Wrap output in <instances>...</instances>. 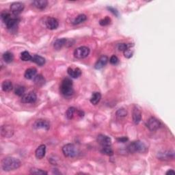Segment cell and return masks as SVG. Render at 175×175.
<instances>
[{
	"label": "cell",
	"mask_w": 175,
	"mask_h": 175,
	"mask_svg": "<svg viewBox=\"0 0 175 175\" xmlns=\"http://www.w3.org/2000/svg\"><path fill=\"white\" fill-rule=\"evenodd\" d=\"M20 160L13 157H6L1 161V166L4 171L10 172L18 169L21 166Z\"/></svg>",
	"instance_id": "cell-1"
},
{
	"label": "cell",
	"mask_w": 175,
	"mask_h": 175,
	"mask_svg": "<svg viewBox=\"0 0 175 175\" xmlns=\"http://www.w3.org/2000/svg\"><path fill=\"white\" fill-rule=\"evenodd\" d=\"M60 92L64 96H69L74 93L73 88V82L69 78H65L63 79L60 86Z\"/></svg>",
	"instance_id": "cell-2"
},
{
	"label": "cell",
	"mask_w": 175,
	"mask_h": 175,
	"mask_svg": "<svg viewBox=\"0 0 175 175\" xmlns=\"http://www.w3.org/2000/svg\"><path fill=\"white\" fill-rule=\"evenodd\" d=\"M129 152L131 153H145L147 151V148L145 144L141 141L133 142L128 146Z\"/></svg>",
	"instance_id": "cell-3"
},
{
	"label": "cell",
	"mask_w": 175,
	"mask_h": 175,
	"mask_svg": "<svg viewBox=\"0 0 175 175\" xmlns=\"http://www.w3.org/2000/svg\"><path fill=\"white\" fill-rule=\"evenodd\" d=\"M62 153L67 157H75L77 155L78 151L74 144H67L62 147Z\"/></svg>",
	"instance_id": "cell-4"
},
{
	"label": "cell",
	"mask_w": 175,
	"mask_h": 175,
	"mask_svg": "<svg viewBox=\"0 0 175 175\" xmlns=\"http://www.w3.org/2000/svg\"><path fill=\"white\" fill-rule=\"evenodd\" d=\"M90 49L88 47L83 46L78 47L74 51V56L75 58L77 59H83L86 58V57L89 56L90 54Z\"/></svg>",
	"instance_id": "cell-5"
},
{
	"label": "cell",
	"mask_w": 175,
	"mask_h": 175,
	"mask_svg": "<svg viewBox=\"0 0 175 175\" xmlns=\"http://www.w3.org/2000/svg\"><path fill=\"white\" fill-rule=\"evenodd\" d=\"M157 158L162 161H169L174 159V152L173 151H163L157 153Z\"/></svg>",
	"instance_id": "cell-6"
},
{
	"label": "cell",
	"mask_w": 175,
	"mask_h": 175,
	"mask_svg": "<svg viewBox=\"0 0 175 175\" xmlns=\"http://www.w3.org/2000/svg\"><path fill=\"white\" fill-rule=\"evenodd\" d=\"M146 127L151 131L157 130L161 127V122L155 117H151L146 122Z\"/></svg>",
	"instance_id": "cell-7"
},
{
	"label": "cell",
	"mask_w": 175,
	"mask_h": 175,
	"mask_svg": "<svg viewBox=\"0 0 175 175\" xmlns=\"http://www.w3.org/2000/svg\"><path fill=\"white\" fill-rule=\"evenodd\" d=\"M25 6L21 2H14L10 5V11L15 15H18L24 10Z\"/></svg>",
	"instance_id": "cell-8"
},
{
	"label": "cell",
	"mask_w": 175,
	"mask_h": 175,
	"mask_svg": "<svg viewBox=\"0 0 175 175\" xmlns=\"http://www.w3.org/2000/svg\"><path fill=\"white\" fill-rule=\"evenodd\" d=\"M34 129H44L45 130H49L50 128V123L48 120L44 119H39L35 121L33 125Z\"/></svg>",
	"instance_id": "cell-9"
},
{
	"label": "cell",
	"mask_w": 175,
	"mask_h": 175,
	"mask_svg": "<svg viewBox=\"0 0 175 175\" xmlns=\"http://www.w3.org/2000/svg\"><path fill=\"white\" fill-rule=\"evenodd\" d=\"M97 142L103 146H111L112 145V139L107 136L103 134H100L97 136L96 138Z\"/></svg>",
	"instance_id": "cell-10"
},
{
	"label": "cell",
	"mask_w": 175,
	"mask_h": 175,
	"mask_svg": "<svg viewBox=\"0 0 175 175\" xmlns=\"http://www.w3.org/2000/svg\"><path fill=\"white\" fill-rule=\"evenodd\" d=\"M37 99V96L34 92H30V93L25 94L22 96L21 102L23 103H33L36 102Z\"/></svg>",
	"instance_id": "cell-11"
},
{
	"label": "cell",
	"mask_w": 175,
	"mask_h": 175,
	"mask_svg": "<svg viewBox=\"0 0 175 175\" xmlns=\"http://www.w3.org/2000/svg\"><path fill=\"white\" fill-rule=\"evenodd\" d=\"M1 133L4 138H10L13 136L14 129L10 125H3L1 128Z\"/></svg>",
	"instance_id": "cell-12"
},
{
	"label": "cell",
	"mask_w": 175,
	"mask_h": 175,
	"mask_svg": "<svg viewBox=\"0 0 175 175\" xmlns=\"http://www.w3.org/2000/svg\"><path fill=\"white\" fill-rule=\"evenodd\" d=\"M46 26L48 29L51 30H56L59 26V22L56 19L53 17H49L46 21Z\"/></svg>",
	"instance_id": "cell-13"
},
{
	"label": "cell",
	"mask_w": 175,
	"mask_h": 175,
	"mask_svg": "<svg viewBox=\"0 0 175 175\" xmlns=\"http://www.w3.org/2000/svg\"><path fill=\"white\" fill-rule=\"evenodd\" d=\"M108 60L109 59L108 58V56H101L100 58H99V60L96 61L95 65H94V68L97 70L101 69V68H103L106 65H107L108 62Z\"/></svg>",
	"instance_id": "cell-14"
},
{
	"label": "cell",
	"mask_w": 175,
	"mask_h": 175,
	"mask_svg": "<svg viewBox=\"0 0 175 175\" xmlns=\"http://www.w3.org/2000/svg\"><path fill=\"white\" fill-rule=\"evenodd\" d=\"M132 117H133V121L136 125H138L140 122L142 120V113L137 106H135L133 108Z\"/></svg>",
	"instance_id": "cell-15"
},
{
	"label": "cell",
	"mask_w": 175,
	"mask_h": 175,
	"mask_svg": "<svg viewBox=\"0 0 175 175\" xmlns=\"http://www.w3.org/2000/svg\"><path fill=\"white\" fill-rule=\"evenodd\" d=\"M46 153V146L44 144H41L36 148L35 151V155L36 157L39 159H42L45 156Z\"/></svg>",
	"instance_id": "cell-16"
},
{
	"label": "cell",
	"mask_w": 175,
	"mask_h": 175,
	"mask_svg": "<svg viewBox=\"0 0 175 175\" xmlns=\"http://www.w3.org/2000/svg\"><path fill=\"white\" fill-rule=\"evenodd\" d=\"M67 73L69 75L70 77H71L72 78H75V79H77V78L79 77L82 75V70L79 68H68L67 70Z\"/></svg>",
	"instance_id": "cell-17"
},
{
	"label": "cell",
	"mask_w": 175,
	"mask_h": 175,
	"mask_svg": "<svg viewBox=\"0 0 175 175\" xmlns=\"http://www.w3.org/2000/svg\"><path fill=\"white\" fill-rule=\"evenodd\" d=\"M37 70L35 68H30L25 70L24 76L25 79H34L36 75Z\"/></svg>",
	"instance_id": "cell-18"
},
{
	"label": "cell",
	"mask_w": 175,
	"mask_h": 175,
	"mask_svg": "<svg viewBox=\"0 0 175 175\" xmlns=\"http://www.w3.org/2000/svg\"><path fill=\"white\" fill-rule=\"evenodd\" d=\"M19 20L16 18H11L10 20H9L8 22L6 23V27L8 28V30H14L17 27L19 24Z\"/></svg>",
	"instance_id": "cell-19"
},
{
	"label": "cell",
	"mask_w": 175,
	"mask_h": 175,
	"mask_svg": "<svg viewBox=\"0 0 175 175\" xmlns=\"http://www.w3.org/2000/svg\"><path fill=\"white\" fill-rule=\"evenodd\" d=\"M48 1L47 0H36L33 1V5L39 10H43L47 7Z\"/></svg>",
	"instance_id": "cell-20"
},
{
	"label": "cell",
	"mask_w": 175,
	"mask_h": 175,
	"mask_svg": "<svg viewBox=\"0 0 175 175\" xmlns=\"http://www.w3.org/2000/svg\"><path fill=\"white\" fill-rule=\"evenodd\" d=\"M67 39H58L56 40L54 42V44H53V47L54 48H55L56 50H60L62 48V47L65 45L66 43H67Z\"/></svg>",
	"instance_id": "cell-21"
},
{
	"label": "cell",
	"mask_w": 175,
	"mask_h": 175,
	"mask_svg": "<svg viewBox=\"0 0 175 175\" xmlns=\"http://www.w3.org/2000/svg\"><path fill=\"white\" fill-rule=\"evenodd\" d=\"M31 61L33 62L36 63L39 66H42L45 64V59L43 57L39 55H34V56H32Z\"/></svg>",
	"instance_id": "cell-22"
},
{
	"label": "cell",
	"mask_w": 175,
	"mask_h": 175,
	"mask_svg": "<svg viewBox=\"0 0 175 175\" xmlns=\"http://www.w3.org/2000/svg\"><path fill=\"white\" fill-rule=\"evenodd\" d=\"M101 94L100 93H98V92H94L93 94H92V96L90 98V103L93 104V105H96L99 103V101H101Z\"/></svg>",
	"instance_id": "cell-23"
},
{
	"label": "cell",
	"mask_w": 175,
	"mask_h": 175,
	"mask_svg": "<svg viewBox=\"0 0 175 175\" xmlns=\"http://www.w3.org/2000/svg\"><path fill=\"white\" fill-rule=\"evenodd\" d=\"M1 88L2 90H3L4 92H10L13 90V86L10 81H9V80H6V81H4L2 83Z\"/></svg>",
	"instance_id": "cell-24"
},
{
	"label": "cell",
	"mask_w": 175,
	"mask_h": 175,
	"mask_svg": "<svg viewBox=\"0 0 175 175\" xmlns=\"http://www.w3.org/2000/svg\"><path fill=\"white\" fill-rule=\"evenodd\" d=\"M3 60L6 63H11L14 60V55L10 51H7L4 53Z\"/></svg>",
	"instance_id": "cell-25"
},
{
	"label": "cell",
	"mask_w": 175,
	"mask_h": 175,
	"mask_svg": "<svg viewBox=\"0 0 175 175\" xmlns=\"http://www.w3.org/2000/svg\"><path fill=\"white\" fill-rule=\"evenodd\" d=\"M34 82L35 84H36L37 86H42V85L44 84V83H45V79H44V77L42 76V75H37L35 76V77L34 78Z\"/></svg>",
	"instance_id": "cell-26"
},
{
	"label": "cell",
	"mask_w": 175,
	"mask_h": 175,
	"mask_svg": "<svg viewBox=\"0 0 175 175\" xmlns=\"http://www.w3.org/2000/svg\"><path fill=\"white\" fill-rule=\"evenodd\" d=\"M87 16L86 15H84V14H82V15H78L76 18L75 19L74 21H73V25H79L80 23H84L85 21H86Z\"/></svg>",
	"instance_id": "cell-27"
},
{
	"label": "cell",
	"mask_w": 175,
	"mask_h": 175,
	"mask_svg": "<svg viewBox=\"0 0 175 175\" xmlns=\"http://www.w3.org/2000/svg\"><path fill=\"white\" fill-rule=\"evenodd\" d=\"M101 152L103 154L108 156H112L113 155V151L111 146H103L102 149L101 150Z\"/></svg>",
	"instance_id": "cell-28"
},
{
	"label": "cell",
	"mask_w": 175,
	"mask_h": 175,
	"mask_svg": "<svg viewBox=\"0 0 175 175\" xmlns=\"http://www.w3.org/2000/svg\"><path fill=\"white\" fill-rule=\"evenodd\" d=\"M32 56L30 55V53L28 51H23L21 53V60L24 61V62H27V61H30L32 60Z\"/></svg>",
	"instance_id": "cell-29"
},
{
	"label": "cell",
	"mask_w": 175,
	"mask_h": 175,
	"mask_svg": "<svg viewBox=\"0 0 175 175\" xmlns=\"http://www.w3.org/2000/svg\"><path fill=\"white\" fill-rule=\"evenodd\" d=\"M25 88L24 86H17L15 88V94L19 96H23L25 95Z\"/></svg>",
	"instance_id": "cell-30"
},
{
	"label": "cell",
	"mask_w": 175,
	"mask_h": 175,
	"mask_svg": "<svg viewBox=\"0 0 175 175\" xmlns=\"http://www.w3.org/2000/svg\"><path fill=\"white\" fill-rule=\"evenodd\" d=\"M75 110H76V109L73 107H70L68 109L67 112H66V116L68 120H71L73 119V116H74Z\"/></svg>",
	"instance_id": "cell-31"
},
{
	"label": "cell",
	"mask_w": 175,
	"mask_h": 175,
	"mask_svg": "<svg viewBox=\"0 0 175 175\" xmlns=\"http://www.w3.org/2000/svg\"><path fill=\"white\" fill-rule=\"evenodd\" d=\"M133 44H131V43H120L119 45H118V49L120 51H125L126 49L131 48V47H133Z\"/></svg>",
	"instance_id": "cell-32"
},
{
	"label": "cell",
	"mask_w": 175,
	"mask_h": 175,
	"mask_svg": "<svg viewBox=\"0 0 175 175\" xmlns=\"http://www.w3.org/2000/svg\"><path fill=\"white\" fill-rule=\"evenodd\" d=\"M1 19L3 20V21H4V23H5V24L11 19L10 14L9 13L8 11H6V10L2 12L1 15Z\"/></svg>",
	"instance_id": "cell-33"
},
{
	"label": "cell",
	"mask_w": 175,
	"mask_h": 175,
	"mask_svg": "<svg viewBox=\"0 0 175 175\" xmlns=\"http://www.w3.org/2000/svg\"><path fill=\"white\" fill-rule=\"evenodd\" d=\"M30 174H35V175H44L47 174V172L44 170H42L41 169H36V168H33L30 170Z\"/></svg>",
	"instance_id": "cell-34"
},
{
	"label": "cell",
	"mask_w": 175,
	"mask_h": 175,
	"mask_svg": "<svg viewBox=\"0 0 175 175\" xmlns=\"http://www.w3.org/2000/svg\"><path fill=\"white\" fill-rule=\"evenodd\" d=\"M127 111L125 108H120L116 112V116L119 118H124L127 116Z\"/></svg>",
	"instance_id": "cell-35"
},
{
	"label": "cell",
	"mask_w": 175,
	"mask_h": 175,
	"mask_svg": "<svg viewBox=\"0 0 175 175\" xmlns=\"http://www.w3.org/2000/svg\"><path fill=\"white\" fill-rule=\"evenodd\" d=\"M111 23V19L108 16H106L105 18L103 19L100 20L99 21V24H100L101 26H106L108 25L109 24H110Z\"/></svg>",
	"instance_id": "cell-36"
},
{
	"label": "cell",
	"mask_w": 175,
	"mask_h": 175,
	"mask_svg": "<svg viewBox=\"0 0 175 175\" xmlns=\"http://www.w3.org/2000/svg\"><path fill=\"white\" fill-rule=\"evenodd\" d=\"M124 52V56L125 58H131L132 56H133V51L132 50L131 48H129L125 50Z\"/></svg>",
	"instance_id": "cell-37"
},
{
	"label": "cell",
	"mask_w": 175,
	"mask_h": 175,
	"mask_svg": "<svg viewBox=\"0 0 175 175\" xmlns=\"http://www.w3.org/2000/svg\"><path fill=\"white\" fill-rule=\"evenodd\" d=\"M110 62L113 65H117L118 62H119V58H117V56H112L110 59Z\"/></svg>",
	"instance_id": "cell-38"
},
{
	"label": "cell",
	"mask_w": 175,
	"mask_h": 175,
	"mask_svg": "<svg viewBox=\"0 0 175 175\" xmlns=\"http://www.w3.org/2000/svg\"><path fill=\"white\" fill-rule=\"evenodd\" d=\"M107 8L111 12V13H112L115 16H119V12L117 11L116 9L113 8H112V7H108Z\"/></svg>",
	"instance_id": "cell-39"
},
{
	"label": "cell",
	"mask_w": 175,
	"mask_h": 175,
	"mask_svg": "<svg viewBox=\"0 0 175 175\" xmlns=\"http://www.w3.org/2000/svg\"><path fill=\"white\" fill-rule=\"evenodd\" d=\"M128 138L127 137H122V138H119L117 139L118 142H121V143H125L126 142L128 141Z\"/></svg>",
	"instance_id": "cell-40"
},
{
	"label": "cell",
	"mask_w": 175,
	"mask_h": 175,
	"mask_svg": "<svg viewBox=\"0 0 175 175\" xmlns=\"http://www.w3.org/2000/svg\"><path fill=\"white\" fill-rule=\"evenodd\" d=\"M166 174L167 175H168V174H170V175H174V174H175V172L173 170H169L167 172H166Z\"/></svg>",
	"instance_id": "cell-41"
}]
</instances>
